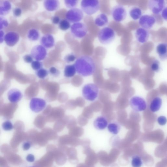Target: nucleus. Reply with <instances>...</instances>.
Returning a JSON list of instances; mask_svg holds the SVG:
<instances>
[{
	"label": "nucleus",
	"instance_id": "1",
	"mask_svg": "<svg viewBox=\"0 0 167 167\" xmlns=\"http://www.w3.org/2000/svg\"><path fill=\"white\" fill-rule=\"evenodd\" d=\"M74 65L77 73L84 77L92 75L96 70L94 60L92 57L88 55H82L79 57Z\"/></svg>",
	"mask_w": 167,
	"mask_h": 167
},
{
	"label": "nucleus",
	"instance_id": "2",
	"mask_svg": "<svg viewBox=\"0 0 167 167\" xmlns=\"http://www.w3.org/2000/svg\"><path fill=\"white\" fill-rule=\"evenodd\" d=\"M115 33L114 30L110 27H105L101 29L98 34L99 41L102 44L107 45L114 40Z\"/></svg>",
	"mask_w": 167,
	"mask_h": 167
},
{
	"label": "nucleus",
	"instance_id": "3",
	"mask_svg": "<svg viewBox=\"0 0 167 167\" xmlns=\"http://www.w3.org/2000/svg\"><path fill=\"white\" fill-rule=\"evenodd\" d=\"M81 7L83 12L91 16L100 10V4L99 1L97 0H83L81 2Z\"/></svg>",
	"mask_w": 167,
	"mask_h": 167
},
{
	"label": "nucleus",
	"instance_id": "4",
	"mask_svg": "<svg viewBox=\"0 0 167 167\" xmlns=\"http://www.w3.org/2000/svg\"><path fill=\"white\" fill-rule=\"evenodd\" d=\"M99 93V88L94 84H88L83 88L82 94L84 97L89 101H94L98 97Z\"/></svg>",
	"mask_w": 167,
	"mask_h": 167
},
{
	"label": "nucleus",
	"instance_id": "5",
	"mask_svg": "<svg viewBox=\"0 0 167 167\" xmlns=\"http://www.w3.org/2000/svg\"><path fill=\"white\" fill-rule=\"evenodd\" d=\"M70 29L71 34L74 37L78 38H84L88 33L87 25L82 22L73 24L71 25Z\"/></svg>",
	"mask_w": 167,
	"mask_h": 167
},
{
	"label": "nucleus",
	"instance_id": "6",
	"mask_svg": "<svg viewBox=\"0 0 167 167\" xmlns=\"http://www.w3.org/2000/svg\"><path fill=\"white\" fill-rule=\"evenodd\" d=\"M130 106L134 111L139 112L145 111L147 107L145 100L139 96H133L130 100Z\"/></svg>",
	"mask_w": 167,
	"mask_h": 167
},
{
	"label": "nucleus",
	"instance_id": "7",
	"mask_svg": "<svg viewBox=\"0 0 167 167\" xmlns=\"http://www.w3.org/2000/svg\"><path fill=\"white\" fill-rule=\"evenodd\" d=\"M65 17L70 23H75L79 22L84 17V13L82 10L78 8L70 9L66 13Z\"/></svg>",
	"mask_w": 167,
	"mask_h": 167
},
{
	"label": "nucleus",
	"instance_id": "8",
	"mask_svg": "<svg viewBox=\"0 0 167 167\" xmlns=\"http://www.w3.org/2000/svg\"><path fill=\"white\" fill-rule=\"evenodd\" d=\"M111 15L115 21L120 22L124 21L127 16L125 8L121 5L115 6L111 11Z\"/></svg>",
	"mask_w": 167,
	"mask_h": 167
},
{
	"label": "nucleus",
	"instance_id": "9",
	"mask_svg": "<svg viewBox=\"0 0 167 167\" xmlns=\"http://www.w3.org/2000/svg\"><path fill=\"white\" fill-rule=\"evenodd\" d=\"M30 55L35 61H41L46 59L47 51L46 49L41 45H38L32 48Z\"/></svg>",
	"mask_w": 167,
	"mask_h": 167
},
{
	"label": "nucleus",
	"instance_id": "10",
	"mask_svg": "<svg viewBox=\"0 0 167 167\" xmlns=\"http://www.w3.org/2000/svg\"><path fill=\"white\" fill-rule=\"evenodd\" d=\"M166 2L163 0H151L149 1L148 7L153 14H160L166 7Z\"/></svg>",
	"mask_w": 167,
	"mask_h": 167
},
{
	"label": "nucleus",
	"instance_id": "11",
	"mask_svg": "<svg viewBox=\"0 0 167 167\" xmlns=\"http://www.w3.org/2000/svg\"><path fill=\"white\" fill-rule=\"evenodd\" d=\"M156 22L155 16L151 15H145L139 19V23L140 26L146 29H151Z\"/></svg>",
	"mask_w": 167,
	"mask_h": 167
},
{
	"label": "nucleus",
	"instance_id": "12",
	"mask_svg": "<svg viewBox=\"0 0 167 167\" xmlns=\"http://www.w3.org/2000/svg\"><path fill=\"white\" fill-rule=\"evenodd\" d=\"M47 103L45 101L40 98H32L30 103V107L32 111L35 113L42 111L46 106Z\"/></svg>",
	"mask_w": 167,
	"mask_h": 167
},
{
	"label": "nucleus",
	"instance_id": "13",
	"mask_svg": "<svg viewBox=\"0 0 167 167\" xmlns=\"http://www.w3.org/2000/svg\"><path fill=\"white\" fill-rule=\"evenodd\" d=\"M20 39V35L17 32L10 31L4 36V41L8 46L13 47L18 43Z\"/></svg>",
	"mask_w": 167,
	"mask_h": 167
},
{
	"label": "nucleus",
	"instance_id": "14",
	"mask_svg": "<svg viewBox=\"0 0 167 167\" xmlns=\"http://www.w3.org/2000/svg\"><path fill=\"white\" fill-rule=\"evenodd\" d=\"M137 41L141 43H144L148 40L150 34L147 30L142 28L138 29L135 33Z\"/></svg>",
	"mask_w": 167,
	"mask_h": 167
},
{
	"label": "nucleus",
	"instance_id": "15",
	"mask_svg": "<svg viewBox=\"0 0 167 167\" xmlns=\"http://www.w3.org/2000/svg\"><path fill=\"white\" fill-rule=\"evenodd\" d=\"M40 42L41 45L46 49L52 48L55 45V40L53 36L49 34L43 36L41 38Z\"/></svg>",
	"mask_w": 167,
	"mask_h": 167
},
{
	"label": "nucleus",
	"instance_id": "16",
	"mask_svg": "<svg viewBox=\"0 0 167 167\" xmlns=\"http://www.w3.org/2000/svg\"><path fill=\"white\" fill-rule=\"evenodd\" d=\"M8 98L12 103H16L21 99L23 95L21 92L17 89L13 88L8 93Z\"/></svg>",
	"mask_w": 167,
	"mask_h": 167
},
{
	"label": "nucleus",
	"instance_id": "17",
	"mask_svg": "<svg viewBox=\"0 0 167 167\" xmlns=\"http://www.w3.org/2000/svg\"><path fill=\"white\" fill-rule=\"evenodd\" d=\"M108 124L107 119L105 117L100 116L98 117L94 120V127L96 129L99 130H104L107 127Z\"/></svg>",
	"mask_w": 167,
	"mask_h": 167
},
{
	"label": "nucleus",
	"instance_id": "18",
	"mask_svg": "<svg viewBox=\"0 0 167 167\" xmlns=\"http://www.w3.org/2000/svg\"><path fill=\"white\" fill-rule=\"evenodd\" d=\"M43 6L48 11H53L59 8L60 2L57 0H46L44 1Z\"/></svg>",
	"mask_w": 167,
	"mask_h": 167
},
{
	"label": "nucleus",
	"instance_id": "19",
	"mask_svg": "<svg viewBox=\"0 0 167 167\" xmlns=\"http://www.w3.org/2000/svg\"><path fill=\"white\" fill-rule=\"evenodd\" d=\"M167 45L166 43L159 44L156 47V51L160 59L162 61L166 60L167 58Z\"/></svg>",
	"mask_w": 167,
	"mask_h": 167
},
{
	"label": "nucleus",
	"instance_id": "20",
	"mask_svg": "<svg viewBox=\"0 0 167 167\" xmlns=\"http://www.w3.org/2000/svg\"><path fill=\"white\" fill-rule=\"evenodd\" d=\"M12 8L11 3L8 1H0V16L8 15Z\"/></svg>",
	"mask_w": 167,
	"mask_h": 167
},
{
	"label": "nucleus",
	"instance_id": "21",
	"mask_svg": "<svg viewBox=\"0 0 167 167\" xmlns=\"http://www.w3.org/2000/svg\"><path fill=\"white\" fill-rule=\"evenodd\" d=\"M162 105V100L159 97H156L152 100L151 102L150 109L151 111L155 113L158 112L161 108Z\"/></svg>",
	"mask_w": 167,
	"mask_h": 167
},
{
	"label": "nucleus",
	"instance_id": "22",
	"mask_svg": "<svg viewBox=\"0 0 167 167\" xmlns=\"http://www.w3.org/2000/svg\"><path fill=\"white\" fill-rule=\"evenodd\" d=\"M108 22V17L104 13H102L98 15L95 20V24L97 26L101 27L106 26Z\"/></svg>",
	"mask_w": 167,
	"mask_h": 167
},
{
	"label": "nucleus",
	"instance_id": "23",
	"mask_svg": "<svg viewBox=\"0 0 167 167\" xmlns=\"http://www.w3.org/2000/svg\"><path fill=\"white\" fill-rule=\"evenodd\" d=\"M27 37L28 39L31 41H36L39 39V32L36 29H31L28 32Z\"/></svg>",
	"mask_w": 167,
	"mask_h": 167
},
{
	"label": "nucleus",
	"instance_id": "24",
	"mask_svg": "<svg viewBox=\"0 0 167 167\" xmlns=\"http://www.w3.org/2000/svg\"><path fill=\"white\" fill-rule=\"evenodd\" d=\"M129 15L133 20H136L142 16V11L139 7H135L132 8L129 11Z\"/></svg>",
	"mask_w": 167,
	"mask_h": 167
},
{
	"label": "nucleus",
	"instance_id": "25",
	"mask_svg": "<svg viewBox=\"0 0 167 167\" xmlns=\"http://www.w3.org/2000/svg\"><path fill=\"white\" fill-rule=\"evenodd\" d=\"M76 70L74 65H67L64 70V76L66 78H72L75 74Z\"/></svg>",
	"mask_w": 167,
	"mask_h": 167
},
{
	"label": "nucleus",
	"instance_id": "26",
	"mask_svg": "<svg viewBox=\"0 0 167 167\" xmlns=\"http://www.w3.org/2000/svg\"><path fill=\"white\" fill-rule=\"evenodd\" d=\"M107 127L109 132L114 135L118 134L120 129V125L115 122L108 124Z\"/></svg>",
	"mask_w": 167,
	"mask_h": 167
},
{
	"label": "nucleus",
	"instance_id": "27",
	"mask_svg": "<svg viewBox=\"0 0 167 167\" xmlns=\"http://www.w3.org/2000/svg\"><path fill=\"white\" fill-rule=\"evenodd\" d=\"M58 25L59 28L63 31L67 30L71 27L70 23L66 19L61 20Z\"/></svg>",
	"mask_w": 167,
	"mask_h": 167
},
{
	"label": "nucleus",
	"instance_id": "28",
	"mask_svg": "<svg viewBox=\"0 0 167 167\" xmlns=\"http://www.w3.org/2000/svg\"><path fill=\"white\" fill-rule=\"evenodd\" d=\"M131 164L133 167H141L143 163L141 158L139 156H135L133 157Z\"/></svg>",
	"mask_w": 167,
	"mask_h": 167
},
{
	"label": "nucleus",
	"instance_id": "29",
	"mask_svg": "<svg viewBox=\"0 0 167 167\" xmlns=\"http://www.w3.org/2000/svg\"><path fill=\"white\" fill-rule=\"evenodd\" d=\"M48 73L47 70L42 68L37 70L36 74L38 78L43 79L48 75Z\"/></svg>",
	"mask_w": 167,
	"mask_h": 167
},
{
	"label": "nucleus",
	"instance_id": "30",
	"mask_svg": "<svg viewBox=\"0 0 167 167\" xmlns=\"http://www.w3.org/2000/svg\"><path fill=\"white\" fill-rule=\"evenodd\" d=\"M9 23L7 19L3 16H0V30L7 28L9 26Z\"/></svg>",
	"mask_w": 167,
	"mask_h": 167
},
{
	"label": "nucleus",
	"instance_id": "31",
	"mask_svg": "<svg viewBox=\"0 0 167 167\" xmlns=\"http://www.w3.org/2000/svg\"><path fill=\"white\" fill-rule=\"evenodd\" d=\"M151 70L154 72H158L160 69V61L157 60H154L151 65Z\"/></svg>",
	"mask_w": 167,
	"mask_h": 167
},
{
	"label": "nucleus",
	"instance_id": "32",
	"mask_svg": "<svg viewBox=\"0 0 167 167\" xmlns=\"http://www.w3.org/2000/svg\"><path fill=\"white\" fill-rule=\"evenodd\" d=\"M78 1L75 0H66L65 3L66 7L70 9L75 8L79 3Z\"/></svg>",
	"mask_w": 167,
	"mask_h": 167
},
{
	"label": "nucleus",
	"instance_id": "33",
	"mask_svg": "<svg viewBox=\"0 0 167 167\" xmlns=\"http://www.w3.org/2000/svg\"><path fill=\"white\" fill-rule=\"evenodd\" d=\"M76 59L75 55L73 53H70L66 55L64 58V60L68 63L74 61Z\"/></svg>",
	"mask_w": 167,
	"mask_h": 167
},
{
	"label": "nucleus",
	"instance_id": "34",
	"mask_svg": "<svg viewBox=\"0 0 167 167\" xmlns=\"http://www.w3.org/2000/svg\"><path fill=\"white\" fill-rule=\"evenodd\" d=\"M2 127L5 131H9L13 129L14 126L11 122L8 120L4 122L2 124Z\"/></svg>",
	"mask_w": 167,
	"mask_h": 167
},
{
	"label": "nucleus",
	"instance_id": "35",
	"mask_svg": "<svg viewBox=\"0 0 167 167\" xmlns=\"http://www.w3.org/2000/svg\"><path fill=\"white\" fill-rule=\"evenodd\" d=\"M31 67L32 69L37 71V70L42 68L43 64L40 61H34L31 63Z\"/></svg>",
	"mask_w": 167,
	"mask_h": 167
},
{
	"label": "nucleus",
	"instance_id": "36",
	"mask_svg": "<svg viewBox=\"0 0 167 167\" xmlns=\"http://www.w3.org/2000/svg\"><path fill=\"white\" fill-rule=\"evenodd\" d=\"M49 72L50 74L55 77L59 76L60 74V70L55 67H52L50 68Z\"/></svg>",
	"mask_w": 167,
	"mask_h": 167
},
{
	"label": "nucleus",
	"instance_id": "37",
	"mask_svg": "<svg viewBox=\"0 0 167 167\" xmlns=\"http://www.w3.org/2000/svg\"><path fill=\"white\" fill-rule=\"evenodd\" d=\"M158 124L160 126H163L165 125L167 123L166 118L164 116L161 115L158 117L157 119Z\"/></svg>",
	"mask_w": 167,
	"mask_h": 167
},
{
	"label": "nucleus",
	"instance_id": "38",
	"mask_svg": "<svg viewBox=\"0 0 167 167\" xmlns=\"http://www.w3.org/2000/svg\"><path fill=\"white\" fill-rule=\"evenodd\" d=\"M13 14L15 17H19L21 16L22 13V9L19 7H16L13 10Z\"/></svg>",
	"mask_w": 167,
	"mask_h": 167
},
{
	"label": "nucleus",
	"instance_id": "39",
	"mask_svg": "<svg viewBox=\"0 0 167 167\" xmlns=\"http://www.w3.org/2000/svg\"><path fill=\"white\" fill-rule=\"evenodd\" d=\"M23 59L24 61L27 63H31L34 61V59L30 54H27L24 56Z\"/></svg>",
	"mask_w": 167,
	"mask_h": 167
},
{
	"label": "nucleus",
	"instance_id": "40",
	"mask_svg": "<svg viewBox=\"0 0 167 167\" xmlns=\"http://www.w3.org/2000/svg\"><path fill=\"white\" fill-rule=\"evenodd\" d=\"M51 21L54 25L59 24L61 21L60 18L57 16H53L51 19Z\"/></svg>",
	"mask_w": 167,
	"mask_h": 167
},
{
	"label": "nucleus",
	"instance_id": "41",
	"mask_svg": "<svg viewBox=\"0 0 167 167\" xmlns=\"http://www.w3.org/2000/svg\"><path fill=\"white\" fill-rule=\"evenodd\" d=\"M26 160L29 162H33L35 160V157L32 154H29L26 157Z\"/></svg>",
	"mask_w": 167,
	"mask_h": 167
},
{
	"label": "nucleus",
	"instance_id": "42",
	"mask_svg": "<svg viewBox=\"0 0 167 167\" xmlns=\"http://www.w3.org/2000/svg\"><path fill=\"white\" fill-rule=\"evenodd\" d=\"M161 13V16L164 20H167V7H166L162 11Z\"/></svg>",
	"mask_w": 167,
	"mask_h": 167
},
{
	"label": "nucleus",
	"instance_id": "43",
	"mask_svg": "<svg viewBox=\"0 0 167 167\" xmlns=\"http://www.w3.org/2000/svg\"><path fill=\"white\" fill-rule=\"evenodd\" d=\"M31 147L30 144L28 142H25L23 146V148L24 150L27 151L29 150Z\"/></svg>",
	"mask_w": 167,
	"mask_h": 167
},
{
	"label": "nucleus",
	"instance_id": "44",
	"mask_svg": "<svg viewBox=\"0 0 167 167\" xmlns=\"http://www.w3.org/2000/svg\"><path fill=\"white\" fill-rule=\"evenodd\" d=\"M5 35L4 31L0 30V44L3 42Z\"/></svg>",
	"mask_w": 167,
	"mask_h": 167
},
{
	"label": "nucleus",
	"instance_id": "45",
	"mask_svg": "<svg viewBox=\"0 0 167 167\" xmlns=\"http://www.w3.org/2000/svg\"><path fill=\"white\" fill-rule=\"evenodd\" d=\"M35 167L32 166V167Z\"/></svg>",
	"mask_w": 167,
	"mask_h": 167
}]
</instances>
